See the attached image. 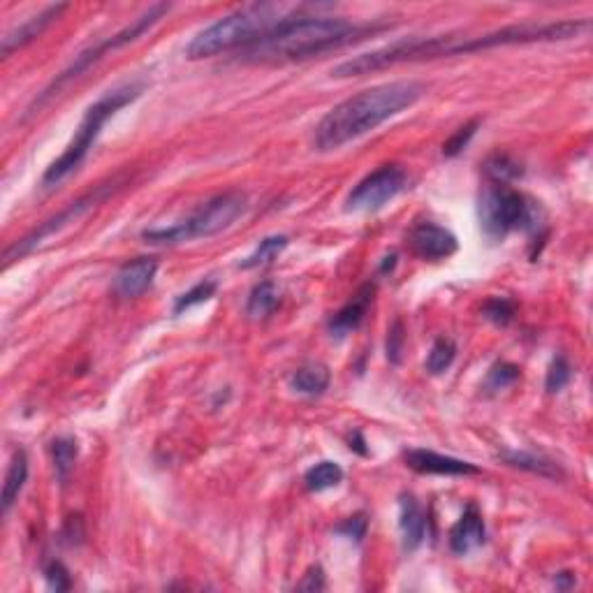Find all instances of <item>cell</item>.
Listing matches in <instances>:
<instances>
[{"label": "cell", "instance_id": "6da1fadb", "mask_svg": "<svg viewBox=\"0 0 593 593\" xmlns=\"http://www.w3.org/2000/svg\"><path fill=\"white\" fill-rule=\"evenodd\" d=\"M588 19H563L549 21V24H536L526 21L517 26H505L499 31L484 33V35H433V37H411L394 44H387L375 52L362 53L350 61L341 63L334 70V77H365V74L380 73V70L394 68L401 63H420L433 61V58H448L457 53H475L484 49L508 47V44H533V42H557L578 37L579 33L588 31Z\"/></svg>", "mask_w": 593, "mask_h": 593}, {"label": "cell", "instance_id": "7a4b0ae2", "mask_svg": "<svg viewBox=\"0 0 593 593\" xmlns=\"http://www.w3.org/2000/svg\"><path fill=\"white\" fill-rule=\"evenodd\" d=\"M422 95L424 86L417 82H390L362 91L323 116L313 135V146L320 153L336 151L406 112Z\"/></svg>", "mask_w": 593, "mask_h": 593}, {"label": "cell", "instance_id": "3957f363", "mask_svg": "<svg viewBox=\"0 0 593 593\" xmlns=\"http://www.w3.org/2000/svg\"><path fill=\"white\" fill-rule=\"evenodd\" d=\"M385 26L374 24H353L334 16H308L296 15L287 19L283 26L269 33L262 42L241 52V61L256 65H277V63H295L320 53L334 52L345 44L369 37Z\"/></svg>", "mask_w": 593, "mask_h": 593}, {"label": "cell", "instance_id": "277c9868", "mask_svg": "<svg viewBox=\"0 0 593 593\" xmlns=\"http://www.w3.org/2000/svg\"><path fill=\"white\" fill-rule=\"evenodd\" d=\"M311 5H287V3H256V5L241 7L232 15L223 16L216 24L199 31L193 40L186 44V58L202 61L214 58L219 53L235 52V49H248L258 42L265 40L269 33L283 26L287 19L304 15Z\"/></svg>", "mask_w": 593, "mask_h": 593}, {"label": "cell", "instance_id": "5b68a950", "mask_svg": "<svg viewBox=\"0 0 593 593\" xmlns=\"http://www.w3.org/2000/svg\"><path fill=\"white\" fill-rule=\"evenodd\" d=\"M141 91H144V83L128 82L116 86V89L107 91L102 98L95 100L89 110H86V114H83L82 123H79L77 132H74L68 149H65V151H63L61 156L47 167V172H44V177H42V186L52 188V186H58L63 179H68L70 174L82 165L83 158L89 156L95 140H98L100 132H102V125L107 123L116 112H121L123 107L135 102V100L141 95Z\"/></svg>", "mask_w": 593, "mask_h": 593}, {"label": "cell", "instance_id": "8992f818", "mask_svg": "<svg viewBox=\"0 0 593 593\" xmlns=\"http://www.w3.org/2000/svg\"><path fill=\"white\" fill-rule=\"evenodd\" d=\"M248 209V198L241 190H228L199 204L193 214L170 228H151L141 232L146 244L177 246L193 239H209L237 223Z\"/></svg>", "mask_w": 593, "mask_h": 593}, {"label": "cell", "instance_id": "52a82bcc", "mask_svg": "<svg viewBox=\"0 0 593 593\" xmlns=\"http://www.w3.org/2000/svg\"><path fill=\"white\" fill-rule=\"evenodd\" d=\"M170 7H172V5H170V3H156V5L149 7V10H146L144 15L137 16V19L132 21V24H128V26H125V28H121L119 33L110 35V37H107V40L98 42V44H93V47L83 49V52L79 53V56H74V61L70 63L68 68L63 70V73L58 74V77L53 79L52 83H49L47 89L42 91V93L37 95L35 100H33V104H31V107H28V116L37 114V110H40V107H44V104H47L49 100H52L53 95L58 93V91L65 89V86H68V83L73 82V79L82 77V74L86 73V70H89L91 65H95V63H98L100 58L104 56V53H107V52H116V49H121V47H128L131 42L140 40V37L144 35V33L151 31V28L158 24V21H160L162 16H165L167 12H170Z\"/></svg>", "mask_w": 593, "mask_h": 593}, {"label": "cell", "instance_id": "ba28073f", "mask_svg": "<svg viewBox=\"0 0 593 593\" xmlns=\"http://www.w3.org/2000/svg\"><path fill=\"white\" fill-rule=\"evenodd\" d=\"M480 228L484 237L491 241L505 239V237L520 229L531 219V207L524 195L508 183H491L482 190L478 204Z\"/></svg>", "mask_w": 593, "mask_h": 593}, {"label": "cell", "instance_id": "9c48e42d", "mask_svg": "<svg viewBox=\"0 0 593 593\" xmlns=\"http://www.w3.org/2000/svg\"><path fill=\"white\" fill-rule=\"evenodd\" d=\"M112 193V186H98L95 190H91V193H86L83 198L74 199V202H70L68 207L61 209L53 219L44 220V223L40 225V228H35L31 232V235H26L21 241H16V244H12L10 248L5 250V256H3V260H5V265H10V262L19 260V258L28 256V253H33V250L37 248V246L42 244L44 239H49V237H53L56 232H61L63 228H68L70 223H74V220L82 219L83 214H89L91 209L95 207V204L102 202L107 195Z\"/></svg>", "mask_w": 593, "mask_h": 593}, {"label": "cell", "instance_id": "30bf717a", "mask_svg": "<svg viewBox=\"0 0 593 593\" xmlns=\"http://www.w3.org/2000/svg\"><path fill=\"white\" fill-rule=\"evenodd\" d=\"M406 188V172L399 165H383L375 172L366 174L350 190L345 209L348 211H378Z\"/></svg>", "mask_w": 593, "mask_h": 593}, {"label": "cell", "instance_id": "8fae6325", "mask_svg": "<svg viewBox=\"0 0 593 593\" xmlns=\"http://www.w3.org/2000/svg\"><path fill=\"white\" fill-rule=\"evenodd\" d=\"M408 246L422 260H445V258L454 256L459 248L457 237L450 232L448 228H441L436 223H417L415 228L408 232Z\"/></svg>", "mask_w": 593, "mask_h": 593}, {"label": "cell", "instance_id": "7c38bea8", "mask_svg": "<svg viewBox=\"0 0 593 593\" xmlns=\"http://www.w3.org/2000/svg\"><path fill=\"white\" fill-rule=\"evenodd\" d=\"M403 459H406V466H411L413 471H417L422 475H448V478H454V475L480 473L475 463L463 462V459L457 457H448V454H438L433 450H406Z\"/></svg>", "mask_w": 593, "mask_h": 593}, {"label": "cell", "instance_id": "4fadbf2b", "mask_svg": "<svg viewBox=\"0 0 593 593\" xmlns=\"http://www.w3.org/2000/svg\"><path fill=\"white\" fill-rule=\"evenodd\" d=\"M158 260L156 258H135V260L125 262L119 269L114 278V290L116 295L123 299H132L140 296L151 287L153 278H156Z\"/></svg>", "mask_w": 593, "mask_h": 593}, {"label": "cell", "instance_id": "5bb4252c", "mask_svg": "<svg viewBox=\"0 0 593 593\" xmlns=\"http://www.w3.org/2000/svg\"><path fill=\"white\" fill-rule=\"evenodd\" d=\"M65 10H68V5H65V3H58V5H49L47 10H42L40 15L31 16V19L24 21L21 26H16L15 31L7 33V35L3 37V49H0L3 58H7L12 52H16V49L31 44V42L35 40V37H40L42 33L47 31V28L52 26L53 21H56L58 16H61Z\"/></svg>", "mask_w": 593, "mask_h": 593}, {"label": "cell", "instance_id": "9a60e30c", "mask_svg": "<svg viewBox=\"0 0 593 593\" xmlns=\"http://www.w3.org/2000/svg\"><path fill=\"white\" fill-rule=\"evenodd\" d=\"M484 538H487V529H484L482 515H480L478 505L469 503L457 524L450 529V549L463 557V554L478 549Z\"/></svg>", "mask_w": 593, "mask_h": 593}, {"label": "cell", "instance_id": "2e32d148", "mask_svg": "<svg viewBox=\"0 0 593 593\" xmlns=\"http://www.w3.org/2000/svg\"><path fill=\"white\" fill-rule=\"evenodd\" d=\"M399 531L406 552H415L427 536V520L413 494L399 496Z\"/></svg>", "mask_w": 593, "mask_h": 593}, {"label": "cell", "instance_id": "e0dca14e", "mask_svg": "<svg viewBox=\"0 0 593 593\" xmlns=\"http://www.w3.org/2000/svg\"><path fill=\"white\" fill-rule=\"evenodd\" d=\"M371 302H374V286L366 283L365 287H359L357 295H355L344 308H338L332 316V320H329V332H332V336H345V334L355 332L359 325L365 323Z\"/></svg>", "mask_w": 593, "mask_h": 593}, {"label": "cell", "instance_id": "ac0fdd59", "mask_svg": "<svg viewBox=\"0 0 593 593\" xmlns=\"http://www.w3.org/2000/svg\"><path fill=\"white\" fill-rule=\"evenodd\" d=\"M501 459H503L508 466H512V469H520V471H526V473L540 475V478L559 480L563 475L557 463L549 462V459H545V457H536V454H531V452L505 450V452L501 454Z\"/></svg>", "mask_w": 593, "mask_h": 593}, {"label": "cell", "instance_id": "d6986e66", "mask_svg": "<svg viewBox=\"0 0 593 593\" xmlns=\"http://www.w3.org/2000/svg\"><path fill=\"white\" fill-rule=\"evenodd\" d=\"M28 480V457L24 450H16L15 457L10 462V469H7L5 484H3V512H10L12 505L19 499L21 490Z\"/></svg>", "mask_w": 593, "mask_h": 593}, {"label": "cell", "instance_id": "ffe728a7", "mask_svg": "<svg viewBox=\"0 0 593 593\" xmlns=\"http://www.w3.org/2000/svg\"><path fill=\"white\" fill-rule=\"evenodd\" d=\"M292 390L299 392V394L316 396L323 394L329 387V371L327 366L323 365H306L302 369H296L290 378Z\"/></svg>", "mask_w": 593, "mask_h": 593}, {"label": "cell", "instance_id": "44dd1931", "mask_svg": "<svg viewBox=\"0 0 593 593\" xmlns=\"http://www.w3.org/2000/svg\"><path fill=\"white\" fill-rule=\"evenodd\" d=\"M278 304H281V290L277 287V283L262 281L250 290L246 313L250 317H267L277 311Z\"/></svg>", "mask_w": 593, "mask_h": 593}, {"label": "cell", "instance_id": "7402d4cb", "mask_svg": "<svg viewBox=\"0 0 593 593\" xmlns=\"http://www.w3.org/2000/svg\"><path fill=\"white\" fill-rule=\"evenodd\" d=\"M344 469L336 462H317L304 473V484L308 491H327L344 482Z\"/></svg>", "mask_w": 593, "mask_h": 593}, {"label": "cell", "instance_id": "603a6c76", "mask_svg": "<svg viewBox=\"0 0 593 593\" xmlns=\"http://www.w3.org/2000/svg\"><path fill=\"white\" fill-rule=\"evenodd\" d=\"M286 248H287L286 235L267 237V239H262L260 244H258V248L253 250L248 258H244V260L239 262V269H258V267L269 265V262L277 260Z\"/></svg>", "mask_w": 593, "mask_h": 593}, {"label": "cell", "instance_id": "cb8c5ba5", "mask_svg": "<svg viewBox=\"0 0 593 593\" xmlns=\"http://www.w3.org/2000/svg\"><path fill=\"white\" fill-rule=\"evenodd\" d=\"M77 457H79V445L73 436H61L52 442L53 471H56V478L61 480V482H65L68 475L73 473Z\"/></svg>", "mask_w": 593, "mask_h": 593}, {"label": "cell", "instance_id": "d4e9b609", "mask_svg": "<svg viewBox=\"0 0 593 593\" xmlns=\"http://www.w3.org/2000/svg\"><path fill=\"white\" fill-rule=\"evenodd\" d=\"M454 357H457V345L450 336H441L433 341L432 350L427 355V371L432 375H441L452 366Z\"/></svg>", "mask_w": 593, "mask_h": 593}, {"label": "cell", "instance_id": "484cf974", "mask_svg": "<svg viewBox=\"0 0 593 593\" xmlns=\"http://www.w3.org/2000/svg\"><path fill=\"white\" fill-rule=\"evenodd\" d=\"M517 304L508 296H490L487 302L482 304V316L490 320V323L499 325V327H505L515 320Z\"/></svg>", "mask_w": 593, "mask_h": 593}, {"label": "cell", "instance_id": "4316f807", "mask_svg": "<svg viewBox=\"0 0 593 593\" xmlns=\"http://www.w3.org/2000/svg\"><path fill=\"white\" fill-rule=\"evenodd\" d=\"M216 290H219V286H216V281H211V278L199 281L198 286H193L188 292H183L181 296H177V302H174V316L188 311V308L198 306V304L209 302V299L216 295Z\"/></svg>", "mask_w": 593, "mask_h": 593}, {"label": "cell", "instance_id": "83f0119b", "mask_svg": "<svg viewBox=\"0 0 593 593\" xmlns=\"http://www.w3.org/2000/svg\"><path fill=\"white\" fill-rule=\"evenodd\" d=\"M570 378H573V366L566 359V355H557L552 365H549V371H547V392H552V394L554 392H561L570 383Z\"/></svg>", "mask_w": 593, "mask_h": 593}, {"label": "cell", "instance_id": "f1b7e54d", "mask_svg": "<svg viewBox=\"0 0 593 593\" xmlns=\"http://www.w3.org/2000/svg\"><path fill=\"white\" fill-rule=\"evenodd\" d=\"M520 380V369L515 365H508V362H501L494 369L490 371L487 380H484V390L487 392H501L505 387L515 385Z\"/></svg>", "mask_w": 593, "mask_h": 593}, {"label": "cell", "instance_id": "f546056e", "mask_svg": "<svg viewBox=\"0 0 593 593\" xmlns=\"http://www.w3.org/2000/svg\"><path fill=\"white\" fill-rule=\"evenodd\" d=\"M478 128H480V121L478 119H473V121H471V123L462 125V128H457V131H454V135L450 137V140L445 141V144H442V153H445V156H448V158L459 156V153H462L463 149L469 146V141L473 140V135H475V132H478Z\"/></svg>", "mask_w": 593, "mask_h": 593}, {"label": "cell", "instance_id": "4dcf8cb0", "mask_svg": "<svg viewBox=\"0 0 593 593\" xmlns=\"http://www.w3.org/2000/svg\"><path fill=\"white\" fill-rule=\"evenodd\" d=\"M487 174L494 177L499 183H508L510 179L520 177L521 170H520V165L512 162L508 156H494V158H490V162H487Z\"/></svg>", "mask_w": 593, "mask_h": 593}, {"label": "cell", "instance_id": "1f68e13d", "mask_svg": "<svg viewBox=\"0 0 593 593\" xmlns=\"http://www.w3.org/2000/svg\"><path fill=\"white\" fill-rule=\"evenodd\" d=\"M44 579H47L49 588H53V591H68V588L73 587L70 570L63 566L61 561H56V559L44 566Z\"/></svg>", "mask_w": 593, "mask_h": 593}, {"label": "cell", "instance_id": "d6a6232c", "mask_svg": "<svg viewBox=\"0 0 593 593\" xmlns=\"http://www.w3.org/2000/svg\"><path fill=\"white\" fill-rule=\"evenodd\" d=\"M403 341H406V334H403V323L401 320H394V325L387 332V359L392 365H399L401 355H403Z\"/></svg>", "mask_w": 593, "mask_h": 593}, {"label": "cell", "instance_id": "836d02e7", "mask_svg": "<svg viewBox=\"0 0 593 593\" xmlns=\"http://www.w3.org/2000/svg\"><path fill=\"white\" fill-rule=\"evenodd\" d=\"M336 533H341V536L350 538V540L355 542H362V538L366 536V517L365 515L348 517L344 524L336 526Z\"/></svg>", "mask_w": 593, "mask_h": 593}, {"label": "cell", "instance_id": "e575fe53", "mask_svg": "<svg viewBox=\"0 0 593 593\" xmlns=\"http://www.w3.org/2000/svg\"><path fill=\"white\" fill-rule=\"evenodd\" d=\"M325 587H327V584H325V573L320 566L308 568V573L304 575L302 582L296 584L299 591H325Z\"/></svg>", "mask_w": 593, "mask_h": 593}, {"label": "cell", "instance_id": "d590c367", "mask_svg": "<svg viewBox=\"0 0 593 593\" xmlns=\"http://www.w3.org/2000/svg\"><path fill=\"white\" fill-rule=\"evenodd\" d=\"M575 584L573 573H559L557 575V587L559 588H570Z\"/></svg>", "mask_w": 593, "mask_h": 593}]
</instances>
